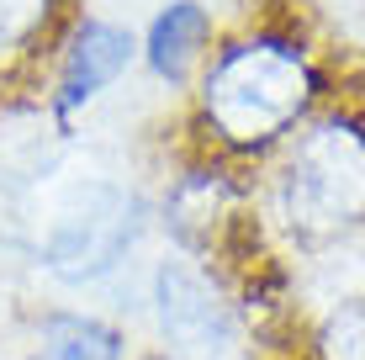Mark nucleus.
Masks as SVG:
<instances>
[{
  "mask_svg": "<svg viewBox=\"0 0 365 360\" xmlns=\"http://www.w3.org/2000/svg\"><path fill=\"white\" fill-rule=\"evenodd\" d=\"M128 64H133V37L111 21H85L64 53V69H58V111L69 117L85 101H96Z\"/></svg>",
  "mask_w": 365,
  "mask_h": 360,
  "instance_id": "obj_5",
  "label": "nucleus"
},
{
  "mask_svg": "<svg viewBox=\"0 0 365 360\" xmlns=\"http://www.w3.org/2000/svg\"><path fill=\"white\" fill-rule=\"evenodd\" d=\"M281 217L302 244L344 239L365 222V128L312 122L281 165Z\"/></svg>",
  "mask_w": 365,
  "mask_h": 360,
  "instance_id": "obj_2",
  "label": "nucleus"
},
{
  "mask_svg": "<svg viewBox=\"0 0 365 360\" xmlns=\"http://www.w3.org/2000/svg\"><path fill=\"white\" fill-rule=\"evenodd\" d=\"M207 32H212L207 11H201L196 0H175L170 11H159V16H154V27H148V69H154L159 80L180 85L185 74H191L201 43H207Z\"/></svg>",
  "mask_w": 365,
  "mask_h": 360,
  "instance_id": "obj_8",
  "label": "nucleus"
},
{
  "mask_svg": "<svg viewBox=\"0 0 365 360\" xmlns=\"http://www.w3.org/2000/svg\"><path fill=\"white\" fill-rule=\"evenodd\" d=\"M43 16H48V0H0V43L27 37Z\"/></svg>",
  "mask_w": 365,
  "mask_h": 360,
  "instance_id": "obj_10",
  "label": "nucleus"
},
{
  "mask_svg": "<svg viewBox=\"0 0 365 360\" xmlns=\"http://www.w3.org/2000/svg\"><path fill=\"white\" fill-rule=\"evenodd\" d=\"M143 360H170V355H143Z\"/></svg>",
  "mask_w": 365,
  "mask_h": 360,
  "instance_id": "obj_11",
  "label": "nucleus"
},
{
  "mask_svg": "<svg viewBox=\"0 0 365 360\" xmlns=\"http://www.w3.org/2000/svg\"><path fill=\"white\" fill-rule=\"evenodd\" d=\"M228 185H222L212 170H196V175H185L180 185L170 191L165 202V228L180 239V250L201 254L212 244V233L222 228V217H228Z\"/></svg>",
  "mask_w": 365,
  "mask_h": 360,
  "instance_id": "obj_6",
  "label": "nucleus"
},
{
  "mask_svg": "<svg viewBox=\"0 0 365 360\" xmlns=\"http://www.w3.org/2000/svg\"><path fill=\"white\" fill-rule=\"evenodd\" d=\"M154 318L159 334L180 350H228L238 318L233 302L222 297V287L212 281L207 265H196L191 254L159 259L154 270Z\"/></svg>",
  "mask_w": 365,
  "mask_h": 360,
  "instance_id": "obj_4",
  "label": "nucleus"
},
{
  "mask_svg": "<svg viewBox=\"0 0 365 360\" xmlns=\"http://www.w3.org/2000/svg\"><path fill=\"white\" fill-rule=\"evenodd\" d=\"M323 360H365V302H349L318 334Z\"/></svg>",
  "mask_w": 365,
  "mask_h": 360,
  "instance_id": "obj_9",
  "label": "nucleus"
},
{
  "mask_svg": "<svg viewBox=\"0 0 365 360\" xmlns=\"http://www.w3.org/2000/svg\"><path fill=\"white\" fill-rule=\"evenodd\" d=\"M128 339L117 324L96 313H43L37 324V360H122Z\"/></svg>",
  "mask_w": 365,
  "mask_h": 360,
  "instance_id": "obj_7",
  "label": "nucleus"
},
{
  "mask_svg": "<svg viewBox=\"0 0 365 360\" xmlns=\"http://www.w3.org/2000/svg\"><path fill=\"white\" fill-rule=\"evenodd\" d=\"M312 69L292 43H238L201 80V117L233 148H265L307 111Z\"/></svg>",
  "mask_w": 365,
  "mask_h": 360,
  "instance_id": "obj_1",
  "label": "nucleus"
},
{
  "mask_svg": "<svg viewBox=\"0 0 365 360\" xmlns=\"http://www.w3.org/2000/svg\"><path fill=\"white\" fill-rule=\"evenodd\" d=\"M143 233V196L122 185H91L43 239V265L64 287H96L133 254Z\"/></svg>",
  "mask_w": 365,
  "mask_h": 360,
  "instance_id": "obj_3",
  "label": "nucleus"
}]
</instances>
